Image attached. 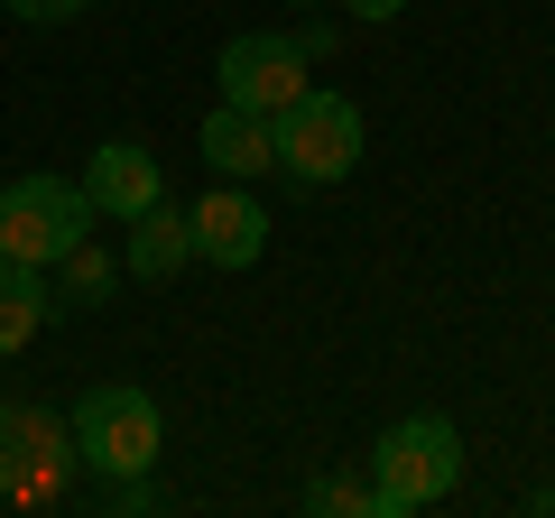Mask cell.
Returning <instances> with one entry per match:
<instances>
[{
	"mask_svg": "<svg viewBox=\"0 0 555 518\" xmlns=\"http://www.w3.org/2000/svg\"><path fill=\"white\" fill-rule=\"evenodd\" d=\"M56 279H65V306H102V287H112V259L93 250V241H75V250L56 259ZM56 306V315H65Z\"/></svg>",
	"mask_w": 555,
	"mask_h": 518,
	"instance_id": "7c38bea8",
	"label": "cell"
},
{
	"mask_svg": "<svg viewBox=\"0 0 555 518\" xmlns=\"http://www.w3.org/2000/svg\"><path fill=\"white\" fill-rule=\"evenodd\" d=\"M75 185H83V204H93V213L130 222V213H149V204L167 195V167L149 158L139 140H102V148H93V167H83Z\"/></svg>",
	"mask_w": 555,
	"mask_h": 518,
	"instance_id": "52a82bcc",
	"label": "cell"
},
{
	"mask_svg": "<svg viewBox=\"0 0 555 518\" xmlns=\"http://www.w3.org/2000/svg\"><path fill=\"white\" fill-rule=\"evenodd\" d=\"M47 315H56V287H47V269H20V259H0V352L38 342V334H47Z\"/></svg>",
	"mask_w": 555,
	"mask_h": 518,
	"instance_id": "8fae6325",
	"label": "cell"
},
{
	"mask_svg": "<svg viewBox=\"0 0 555 518\" xmlns=\"http://www.w3.org/2000/svg\"><path fill=\"white\" fill-rule=\"evenodd\" d=\"M10 10H20L28 28H65V20H83L93 0H10Z\"/></svg>",
	"mask_w": 555,
	"mask_h": 518,
	"instance_id": "5bb4252c",
	"label": "cell"
},
{
	"mask_svg": "<svg viewBox=\"0 0 555 518\" xmlns=\"http://www.w3.org/2000/svg\"><path fill=\"white\" fill-rule=\"evenodd\" d=\"M185 222H195V259H214V269H259V250H269V213H259L241 185L204 195Z\"/></svg>",
	"mask_w": 555,
	"mask_h": 518,
	"instance_id": "ba28073f",
	"label": "cell"
},
{
	"mask_svg": "<svg viewBox=\"0 0 555 518\" xmlns=\"http://www.w3.org/2000/svg\"><path fill=\"white\" fill-rule=\"evenodd\" d=\"M454 481H463V426L454 417H398L389 436L371 444V500H379V518L436 509Z\"/></svg>",
	"mask_w": 555,
	"mask_h": 518,
	"instance_id": "6da1fadb",
	"label": "cell"
},
{
	"mask_svg": "<svg viewBox=\"0 0 555 518\" xmlns=\"http://www.w3.org/2000/svg\"><path fill=\"white\" fill-rule=\"evenodd\" d=\"M204 167H214V177H232V185L269 177V167H278V120H269V112H241V102H222V112L204 120Z\"/></svg>",
	"mask_w": 555,
	"mask_h": 518,
	"instance_id": "9c48e42d",
	"label": "cell"
},
{
	"mask_svg": "<svg viewBox=\"0 0 555 518\" xmlns=\"http://www.w3.org/2000/svg\"><path fill=\"white\" fill-rule=\"evenodd\" d=\"M306 509H334V518H379V500H371V481H334V472H324L315 491H306Z\"/></svg>",
	"mask_w": 555,
	"mask_h": 518,
	"instance_id": "4fadbf2b",
	"label": "cell"
},
{
	"mask_svg": "<svg viewBox=\"0 0 555 518\" xmlns=\"http://www.w3.org/2000/svg\"><path fill=\"white\" fill-rule=\"evenodd\" d=\"M287 10H315V0H287Z\"/></svg>",
	"mask_w": 555,
	"mask_h": 518,
	"instance_id": "2e32d148",
	"label": "cell"
},
{
	"mask_svg": "<svg viewBox=\"0 0 555 518\" xmlns=\"http://www.w3.org/2000/svg\"><path fill=\"white\" fill-rule=\"evenodd\" d=\"M343 10H352V20H398L408 0H343Z\"/></svg>",
	"mask_w": 555,
	"mask_h": 518,
	"instance_id": "9a60e30c",
	"label": "cell"
},
{
	"mask_svg": "<svg viewBox=\"0 0 555 518\" xmlns=\"http://www.w3.org/2000/svg\"><path fill=\"white\" fill-rule=\"evenodd\" d=\"M185 259H195V222L177 213V204H149V213H130V250H120V269H130V279H149V287H167L185 269Z\"/></svg>",
	"mask_w": 555,
	"mask_h": 518,
	"instance_id": "30bf717a",
	"label": "cell"
},
{
	"mask_svg": "<svg viewBox=\"0 0 555 518\" xmlns=\"http://www.w3.org/2000/svg\"><path fill=\"white\" fill-rule=\"evenodd\" d=\"M83 232H93V204H83L75 177H20V185H0V259H20V269H56Z\"/></svg>",
	"mask_w": 555,
	"mask_h": 518,
	"instance_id": "3957f363",
	"label": "cell"
},
{
	"mask_svg": "<svg viewBox=\"0 0 555 518\" xmlns=\"http://www.w3.org/2000/svg\"><path fill=\"white\" fill-rule=\"evenodd\" d=\"M278 167L315 195V185H343L361 167V112L343 93H297L278 112Z\"/></svg>",
	"mask_w": 555,
	"mask_h": 518,
	"instance_id": "277c9868",
	"label": "cell"
},
{
	"mask_svg": "<svg viewBox=\"0 0 555 518\" xmlns=\"http://www.w3.org/2000/svg\"><path fill=\"white\" fill-rule=\"evenodd\" d=\"M75 436H65L56 407H0V500H20V509H38V500L75 491Z\"/></svg>",
	"mask_w": 555,
	"mask_h": 518,
	"instance_id": "5b68a950",
	"label": "cell"
},
{
	"mask_svg": "<svg viewBox=\"0 0 555 518\" xmlns=\"http://www.w3.org/2000/svg\"><path fill=\"white\" fill-rule=\"evenodd\" d=\"M222 102H241V112H287V102L297 93H315V56H306L297 47V28H287V38H278V28H241L232 47H222Z\"/></svg>",
	"mask_w": 555,
	"mask_h": 518,
	"instance_id": "8992f818",
	"label": "cell"
},
{
	"mask_svg": "<svg viewBox=\"0 0 555 518\" xmlns=\"http://www.w3.org/2000/svg\"><path fill=\"white\" fill-rule=\"evenodd\" d=\"M75 463L93 481H120V472H149V463L167 454V417H158V399L139 389V379H102V389H83V407H75Z\"/></svg>",
	"mask_w": 555,
	"mask_h": 518,
	"instance_id": "7a4b0ae2",
	"label": "cell"
}]
</instances>
